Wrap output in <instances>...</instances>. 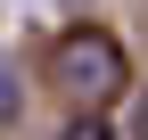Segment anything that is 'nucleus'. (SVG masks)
Returning <instances> with one entry per match:
<instances>
[{"label": "nucleus", "mask_w": 148, "mask_h": 140, "mask_svg": "<svg viewBox=\"0 0 148 140\" xmlns=\"http://www.w3.org/2000/svg\"><path fill=\"white\" fill-rule=\"evenodd\" d=\"M49 74H58L82 107H99V99H115V82H123V49L107 41V33H66L58 58H49Z\"/></svg>", "instance_id": "nucleus-1"}, {"label": "nucleus", "mask_w": 148, "mask_h": 140, "mask_svg": "<svg viewBox=\"0 0 148 140\" xmlns=\"http://www.w3.org/2000/svg\"><path fill=\"white\" fill-rule=\"evenodd\" d=\"M8 115H16V66L0 58V124H8Z\"/></svg>", "instance_id": "nucleus-2"}, {"label": "nucleus", "mask_w": 148, "mask_h": 140, "mask_svg": "<svg viewBox=\"0 0 148 140\" xmlns=\"http://www.w3.org/2000/svg\"><path fill=\"white\" fill-rule=\"evenodd\" d=\"M66 140H107V124H99V115H82V124H66Z\"/></svg>", "instance_id": "nucleus-3"}, {"label": "nucleus", "mask_w": 148, "mask_h": 140, "mask_svg": "<svg viewBox=\"0 0 148 140\" xmlns=\"http://www.w3.org/2000/svg\"><path fill=\"white\" fill-rule=\"evenodd\" d=\"M140 140H148V115H140Z\"/></svg>", "instance_id": "nucleus-4"}]
</instances>
